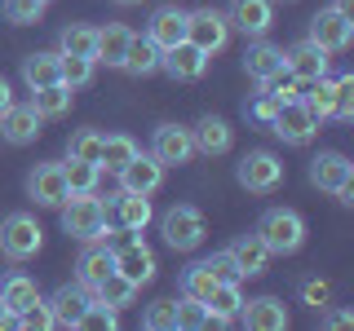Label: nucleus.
<instances>
[{
  "label": "nucleus",
  "mask_w": 354,
  "mask_h": 331,
  "mask_svg": "<svg viewBox=\"0 0 354 331\" xmlns=\"http://www.w3.org/2000/svg\"><path fill=\"white\" fill-rule=\"evenodd\" d=\"M274 110H279V102H274V97H270V93H261V97H257V102H248V106H243V115H248V119H252V124H266V128H270V119H274Z\"/></svg>",
  "instance_id": "48"
},
{
  "label": "nucleus",
  "mask_w": 354,
  "mask_h": 331,
  "mask_svg": "<svg viewBox=\"0 0 354 331\" xmlns=\"http://www.w3.org/2000/svg\"><path fill=\"white\" fill-rule=\"evenodd\" d=\"M71 97H75V88H66V84H44V88H31V110H36L40 119H58L71 110Z\"/></svg>",
  "instance_id": "26"
},
{
  "label": "nucleus",
  "mask_w": 354,
  "mask_h": 331,
  "mask_svg": "<svg viewBox=\"0 0 354 331\" xmlns=\"http://www.w3.org/2000/svg\"><path fill=\"white\" fill-rule=\"evenodd\" d=\"M301 296H306V305L324 309V305H328V283H324V279H306V283H301Z\"/></svg>",
  "instance_id": "49"
},
{
  "label": "nucleus",
  "mask_w": 354,
  "mask_h": 331,
  "mask_svg": "<svg viewBox=\"0 0 354 331\" xmlns=\"http://www.w3.org/2000/svg\"><path fill=\"white\" fill-rule=\"evenodd\" d=\"M62 53H75V58H97V27H84V22H71L62 27Z\"/></svg>",
  "instance_id": "34"
},
{
  "label": "nucleus",
  "mask_w": 354,
  "mask_h": 331,
  "mask_svg": "<svg viewBox=\"0 0 354 331\" xmlns=\"http://www.w3.org/2000/svg\"><path fill=\"white\" fill-rule=\"evenodd\" d=\"M142 327L147 331H173L177 327V301H151L142 309Z\"/></svg>",
  "instance_id": "40"
},
{
  "label": "nucleus",
  "mask_w": 354,
  "mask_h": 331,
  "mask_svg": "<svg viewBox=\"0 0 354 331\" xmlns=\"http://www.w3.org/2000/svg\"><path fill=\"white\" fill-rule=\"evenodd\" d=\"M177 327H186V331L213 327V318H208V305L195 301V296H182V305H177Z\"/></svg>",
  "instance_id": "41"
},
{
  "label": "nucleus",
  "mask_w": 354,
  "mask_h": 331,
  "mask_svg": "<svg viewBox=\"0 0 354 331\" xmlns=\"http://www.w3.org/2000/svg\"><path fill=\"white\" fill-rule=\"evenodd\" d=\"M40 243H44V230L36 225L31 212H9L5 221H0V257L31 261L40 252Z\"/></svg>",
  "instance_id": "3"
},
{
  "label": "nucleus",
  "mask_w": 354,
  "mask_h": 331,
  "mask_svg": "<svg viewBox=\"0 0 354 331\" xmlns=\"http://www.w3.org/2000/svg\"><path fill=\"white\" fill-rule=\"evenodd\" d=\"M106 274H115V248H106V243L93 239V248H84L80 261H75V283H84L88 292H93Z\"/></svg>",
  "instance_id": "19"
},
{
  "label": "nucleus",
  "mask_w": 354,
  "mask_h": 331,
  "mask_svg": "<svg viewBox=\"0 0 354 331\" xmlns=\"http://www.w3.org/2000/svg\"><path fill=\"white\" fill-rule=\"evenodd\" d=\"M261 88L274 97V102H301V80H297V75L288 71V66H279L274 75H266Z\"/></svg>",
  "instance_id": "38"
},
{
  "label": "nucleus",
  "mask_w": 354,
  "mask_h": 331,
  "mask_svg": "<svg viewBox=\"0 0 354 331\" xmlns=\"http://www.w3.org/2000/svg\"><path fill=\"white\" fill-rule=\"evenodd\" d=\"M226 252L235 257V265L243 270V279H252V274H266V265H270V248L257 239V230H252V234H239Z\"/></svg>",
  "instance_id": "23"
},
{
  "label": "nucleus",
  "mask_w": 354,
  "mask_h": 331,
  "mask_svg": "<svg viewBox=\"0 0 354 331\" xmlns=\"http://www.w3.org/2000/svg\"><path fill=\"white\" fill-rule=\"evenodd\" d=\"M191 141H195L199 154H226L230 150V124H226V119H217V115H204L191 128Z\"/></svg>",
  "instance_id": "24"
},
{
  "label": "nucleus",
  "mask_w": 354,
  "mask_h": 331,
  "mask_svg": "<svg viewBox=\"0 0 354 331\" xmlns=\"http://www.w3.org/2000/svg\"><path fill=\"white\" fill-rule=\"evenodd\" d=\"M332 9H337V14H346V18H354V0H332Z\"/></svg>",
  "instance_id": "52"
},
{
  "label": "nucleus",
  "mask_w": 354,
  "mask_h": 331,
  "mask_svg": "<svg viewBox=\"0 0 354 331\" xmlns=\"http://www.w3.org/2000/svg\"><path fill=\"white\" fill-rule=\"evenodd\" d=\"M283 66L297 75V80H319V75H328V49H319L315 40H301V44H292V49L283 53Z\"/></svg>",
  "instance_id": "18"
},
{
  "label": "nucleus",
  "mask_w": 354,
  "mask_h": 331,
  "mask_svg": "<svg viewBox=\"0 0 354 331\" xmlns=\"http://www.w3.org/2000/svg\"><path fill=\"white\" fill-rule=\"evenodd\" d=\"M186 40H191L195 49H204L208 58L221 53V49H226V40H230L226 14H217V9H195V14H186Z\"/></svg>",
  "instance_id": "7"
},
{
  "label": "nucleus",
  "mask_w": 354,
  "mask_h": 331,
  "mask_svg": "<svg viewBox=\"0 0 354 331\" xmlns=\"http://www.w3.org/2000/svg\"><path fill=\"white\" fill-rule=\"evenodd\" d=\"M204 265L213 270V279H217V283H243V270L235 265V257H230V252H213V257H208Z\"/></svg>",
  "instance_id": "44"
},
{
  "label": "nucleus",
  "mask_w": 354,
  "mask_h": 331,
  "mask_svg": "<svg viewBox=\"0 0 354 331\" xmlns=\"http://www.w3.org/2000/svg\"><path fill=\"white\" fill-rule=\"evenodd\" d=\"M147 40L155 49H173V44L186 40V14L182 9H155L147 22Z\"/></svg>",
  "instance_id": "21"
},
{
  "label": "nucleus",
  "mask_w": 354,
  "mask_h": 331,
  "mask_svg": "<svg viewBox=\"0 0 354 331\" xmlns=\"http://www.w3.org/2000/svg\"><path fill=\"white\" fill-rule=\"evenodd\" d=\"M0 9H5V18H9V22L27 27V22H40L44 0H0Z\"/></svg>",
  "instance_id": "43"
},
{
  "label": "nucleus",
  "mask_w": 354,
  "mask_h": 331,
  "mask_svg": "<svg viewBox=\"0 0 354 331\" xmlns=\"http://www.w3.org/2000/svg\"><path fill=\"white\" fill-rule=\"evenodd\" d=\"M18 327H31V331H44V327H53V314H49V305L36 301V305H27L18 314Z\"/></svg>",
  "instance_id": "47"
},
{
  "label": "nucleus",
  "mask_w": 354,
  "mask_h": 331,
  "mask_svg": "<svg viewBox=\"0 0 354 331\" xmlns=\"http://www.w3.org/2000/svg\"><path fill=\"white\" fill-rule=\"evenodd\" d=\"M160 53L164 49H155L147 36H133L129 40V53H124V71L138 75V80H142V75H155V71H160Z\"/></svg>",
  "instance_id": "30"
},
{
  "label": "nucleus",
  "mask_w": 354,
  "mask_h": 331,
  "mask_svg": "<svg viewBox=\"0 0 354 331\" xmlns=\"http://www.w3.org/2000/svg\"><path fill=\"white\" fill-rule=\"evenodd\" d=\"M36 132H40V115L31 106H9L0 115V137L9 146H27V141H36Z\"/></svg>",
  "instance_id": "22"
},
{
  "label": "nucleus",
  "mask_w": 354,
  "mask_h": 331,
  "mask_svg": "<svg viewBox=\"0 0 354 331\" xmlns=\"http://www.w3.org/2000/svg\"><path fill=\"white\" fill-rule=\"evenodd\" d=\"M115 177H120V190H129V194H155V190H160V181H164V163L155 159V154H142L138 150Z\"/></svg>",
  "instance_id": "13"
},
{
  "label": "nucleus",
  "mask_w": 354,
  "mask_h": 331,
  "mask_svg": "<svg viewBox=\"0 0 354 331\" xmlns=\"http://www.w3.org/2000/svg\"><path fill=\"white\" fill-rule=\"evenodd\" d=\"M350 36H354V18L337 14V9H319V14L310 18L306 40H315L319 49H328V53H341V49H350Z\"/></svg>",
  "instance_id": "10"
},
{
  "label": "nucleus",
  "mask_w": 354,
  "mask_h": 331,
  "mask_svg": "<svg viewBox=\"0 0 354 331\" xmlns=\"http://www.w3.org/2000/svg\"><path fill=\"white\" fill-rule=\"evenodd\" d=\"M182 296H195V301H208V292L217 287V279H213V270H208L204 261H195V265H186L182 270Z\"/></svg>",
  "instance_id": "37"
},
{
  "label": "nucleus",
  "mask_w": 354,
  "mask_h": 331,
  "mask_svg": "<svg viewBox=\"0 0 354 331\" xmlns=\"http://www.w3.org/2000/svg\"><path fill=\"white\" fill-rule=\"evenodd\" d=\"M337 102H332V115L337 119H354V75H337Z\"/></svg>",
  "instance_id": "45"
},
{
  "label": "nucleus",
  "mask_w": 354,
  "mask_h": 331,
  "mask_svg": "<svg viewBox=\"0 0 354 331\" xmlns=\"http://www.w3.org/2000/svg\"><path fill=\"white\" fill-rule=\"evenodd\" d=\"M239 323L248 331H283L288 309H283V301H274V296H257V301L239 305Z\"/></svg>",
  "instance_id": "17"
},
{
  "label": "nucleus",
  "mask_w": 354,
  "mask_h": 331,
  "mask_svg": "<svg viewBox=\"0 0 354 331\" xmlns=\"http://www.w3.org/2000/svg\"><path fill=\"white\" fill-rule=\"evenodd\" d=\"M235 177L248 194H270V190H279V181H283V163L274 159L270 150H248L239 159Z\"/></svg>",
  "instance_id": "6"
},
{
  "label": "nucleus",
  "mask_w": 354,
  "mask_h": 331,
  "mask_svg": "<svg viewBox=\"0 0 354 331\" xmlns=\"http://www.w3.org/2000/svg\"><path fill=\"white\" fill-rule=\"evenodd\" d=\"M97 150H102V132H97V128H75L71 141H66V159H88V163H97Z\"/></svg>",
  "instance_id": "39"
},
{
  "label": "nucleus",
  "mask_w": 354,
  "mask_h": 331,
  "mask_svg": "<svg viewBox=\"0 0 354 331\" xmlns=\"http://www.w3.org/2000/svg\"><path fill=\"white\" fill-rule=\"evenodd\" d=\"M22 80H27V88L62 84V53H31V58H22Z\"/></svg>",
  "instance_id": "25"
},
{
  "label": "nucleus",
  "mask_w": 354,
  "mask_h": 331,
  "mask_svg": "<svg viewBox=\"0 0 354 331\" xmlns=\"http://www.w3.org/2000/svg\"><path fill=\"white\" fill-rule=\"evenodd\" d=\"M160 230H164V243H169L173 252H195L199 243H204V217H199V208H191V203L169 208L164 221H160Z\"/></svg>",
  "instance_id": "5"
},
{
  "label": "nucleus",
  "mask_w": 354,
  "mask_h": 331,
  "mask_svg": "<svg viewBox=\"0 0 354 331\" xmlns=\"http://www.w3.org/2000/svg\"><path fill=\"white\" fill-rule=\"evenodd\" d=\"M301 102L315 119H328L332 115V102H337V84L328 80V75H319V80H306L301 84Z\"/></svg>",
  "instance_id": "32"
},
{
  "label": "nucleus",
  "mask_w": 354,
  "mask_h": 331,
  "mask_svg": "<svg viewBox=\"0 0 354 331\" xmlns=\"http://www.w3.org/2000/svg\"><path fill=\"white\" fill-rule=\"evenodd\" d=\"M9 106H14V88H9L5 80H0V115H5Z\"/></svg>",
  "instance_id": "51"
},
{
  "label": "nucleus",
  "mask_w": 354,
  "mask_h": 331,
  "mask_svg": "<svg viewBox=\"0 0 354 331\" xmlns=\"http://www.w3.org/2000/svg\"><path fill=\"white\" fill-rule=\"evenodd\" d=\"M204 66H208V53L195 49L191 40H182V44H173V49L160 53V71H169L173 80H182V84L199 80V75H204Z\"/></svg>",
  "instance_id": "15"
},
{
  "label": "nucleus",
  "mask_w": 354,
  "mask_h": 331,
  "mask_svg": "<svg viewBox=\"0 0 354 331\" xmlns=\"http://www.w3.org/2000/svg\"><path fill=\"white\" fill-rule=\"evenodd\" d=\"M80 327H93V331H115V309H111V305H102V301H93V305L84 309Z\"/></svg>",
  "instance_id": "46"
},
{
  "label": "nucleus",
  "mask_w": 354,
  "mask_h": 331,
  "mask_svg": "<svg viewBox=\"0 0 354 331\" xmlns=\"http://www.w3.org/2000/svg\"><path fill=\"white\" fill-rule=\"evenodd\" d=\"M283 66V49H274V44H248V53H243V71L252 75V80H266V75H274Z\"/></svg>",
  "instance_id": "31"
},
{
  "label": "nucleus",
  "mask_w": 354,
  "mask_h": 331,
  "mask_svg": "<svg viewBox=\"0 0 354 331\" xmlns=\"http://www.w3.org/2000/svg\"><path fill=\"white\" fill-rule=\"evenodd\" d=\"M62 172H66V190H71V194H93L97 190V177H102V168L88 163V159H66Z\"/></svg>",
  "instance_id": "35"
},
{
  "label": "nucleus",
  "mask_w": 354,
  "mask_h": 331,
  "mask_svg": "<svg viewBox=\"0 0 354 331\" xmlns=\"http://www.w3.org/2000/svg\"><path fill=\"white\" fill-rule=\"evenodd\" d=\"M44 305H49V314H53V327H80L84 309L93 305V292H88L84 283H62Z\"/></svg>",
  "instance_id": "11"
},
{
  "label": "nucleus",
  "mask_w": 354,
  "mask_h": 331,
  "mask_svg": "<svg viewBox=\"0 0 354 331\" xmlns=\"http://www.w3.org/2000/svg\"><path fill=\"white\" fill-rule=\"evenodd\" d=\"M257 239L270 248V257L274 252H279V257H292L306 243V221H301V212H292V208H270V212H261V221H257Z\"/></svg>",
  "instance_id": "2"
},
{
  "label": "nucleus",
  "mask_w": 354,
  "mask_h": 331,
  "mask_svg": "<svg viewBox=\"0 0 354 331\" xmlns=\"http://www.w3.org/2000/svg\"><path fill=\"white\" fill-rule=\"evenodd\" d=\"M226 22L239 31V36L261 40L266 31H270V22H274V9H270V0H230Z\"/></svg>",
  "instance_id": "12"
},
{
  "label": "nucleus",
  "mask_w": 354,
  "mask_h": 331,
  "mask_svg": "<svg viewBox=\"0 0 354 331\" xmlns=\"http://www.w3.org/2000/svg\"><path fill=\"white\" fill-rule=\"evenodd\" d=\"M88 80H93V58L62 53V84H66V88H84Z\"/></svg>",
  "instance_id": "42"
},
{
  "label": "nucleus",
  "mask_w": 354,
  "mask_h": 331,
  "mask_svg": "<svg viewBox=\"0 0 354 331\" xmlns=\"http://www.w3.org/2000/svg\"><path fill=\"white\" fill-rule=\"evenodd\" d=\"M27 194L36 199L40 208H58L66 194V172H62V163H36L31 168V177H27Z\"/></svg>",
  "instance_id": "14"
},
{
  "label": "nucleus",
  "mask_w": 354,
  "mask_h": 331,
  "mask_svg": "<svg viewBox=\"0 0 354 331\" xmlns=\"http://www.w3.org/2000/svg\"><path fill=\"white\" fill-rule=\"evenodd\" d=\"M129 40H133V31L124 27V22H111V27H102V31H97V58H93V62H106V66H124Z\"/></svg>",
  "instance_id": "27"
},
{
  "label": "nucleus",
  "mask_w": 354,
  "mask_h": 331,
  "mask_svg": "<svg viewBox=\"0 0 354 331\" xmlns=\"http://www.w3.org/2000/svg\"><path fill=\"white\" fill-rule=\"evenodd\" d=\"M0 327H18V318H14V314H5V305H0Z\"/></svg>",
  "instance_id": "53"
},
{
  "label": "nucleus",
  "mask_w": 354,
  "mask_h": 331,
  "mask_svg": "<svg viewBox=\"0 0 354 331\" xmlns=\"http://www.w3.org/2000/svg\"><path fill=\"white\" fill-rule=\"evenodd\" d=\"M115 274H124L133 287L151 283L155 279V252L142 239H129L124 248H115Z\"/></svg>",
  "instance_id": "16"
},
{
  "label": "nucleus",
  "mask_w": 354,
  "mask_h": 331,
  "mask_svg": "<svg viewBox=\"0 0 354 331\" xmlns=\"http://www.w3.org/2000/svg\"><path fill=\"white\" fill-rule=\"evenodd\" d=\"M310 181H315L319 190L337 194L341 203H354V163L346 154H337V150L315 154V159H310Z\"/></svg>",
  "instance_id": "4"
},
{
  "label": "nucleus",
  "mask_w": 354,
  "mask_h": 331,
  "mask_svg": "<svg viewBox=\"0 0 354 331\" xmlns=\"http://www.w3.org/2000/svg\"><path fill=\"white\" fill-rule=\"evenodd\" d=\"M115 5H138V0H115Z\"/></svg>",
  "instance_id": "54"
},
{
  "label": "nucleus",
  "mask_w": 354,
  "mask_h": 331,
  "mask_svg": "<svg viewBox=\"0 0 354 331\" xmlns=\"http://www.w3.org/2000/svg\"><path fill=\"white\" fill-rule=\"evenodd\" d=\"M208 318H213V327L217 323H235L239 318V305H243V292H239V283H217L213 292H208Z\"/></svg>",
  "instance_id": "28"
},
{
  "label": "nucleus",
  "mask_w": 354,
  "mask_h": 331,
  "mask_svg": "<svg viewBox=\"0 0 354 331\" xmlns=\"http://www.w3.org/2000/svg\"><path fill=\"white\" fill-rule=\"evenodd\" d=\"M151 154L164 163V168H182V163L195 159V141H191V128L182 124H160L151 137Z\"/></svg>",
  "instance_id": "9"
},
{
  "label": "nucleus",
  "mask_w": 354,
  "mask_h": 331,
  "mask_svg": "<svg viewBox=\"0 0 354 331\" xmlns=\"http://www.w3.org/2000/svg\"><path fill=\"white\" fill-rule=\"evenodd\" d=\"M133 292H138V287H133L124 274H106V279L93 287V301H102L111 309H124V305H133Z\"/></svg>",
  "instance_id": "36"
},
{
  "label": "nucleus",
  "mask_w": 354,
  "mask_h": 331,
  "mask_svg": "<svg viewBox=\"0 0 354 331\" xmlns=\"http://www.w3.org/2000/svg\"><path fill=\"white\" fill-rule=\"evenodd\" d=\"M350 323H354L350 309H328V314H324V327H350Z\"/></svg>",
  "instance_id": "50"
},
{
  "label": "nucleus",
  "mask_w": 354,
  "mask_h": 331,
  "mask_svg": "<svg viewBox=\"0 0 354 331\" xmlns=\"http://www.w3.org/2000/svg\"><path fill=\"white\" fill-rule=\"evenodd\" d=\"M44 5H49V0H44Z\"/></svg>",
  "instance_id": "55"
},
{
  "label": "nucleus",
  "mask_w": 354,
  "mask_h": 331,
  "mask_svg": "<svg viewBox=\"0 0 354 331\" xmlns=\"http://www.w3.org/2000/svg\"><path fill=\"white\" fill-rule=\"evenodd\" d=\"M138 154V141L124 137V132H111V137H102V150H97V168L106 172H120L124 163Z\"/></svg>",
  "instance_id": "33"
},
{
  "label": "nucleus",
  "mask_w": 354,
  "mask_h": 331,
  "mask_svg": "<svg viewBox=\"0 0 354 331\" xmlns=\"http://www.w3.org/2000/svg\"><path fill=\"white\" fill-rule=\"evenodd\" d=\"M270 132L283 137L288 146H310V137L319 132V119L306 110V102H279V110L270 119Z\"/></svg>",
  "instance_id": "8"
},
{
  "label": "nucleus",
  "mask_w": 354,
  "mask_h": 331,
  "mask_svg": "<svg viewBox=\"0 0 354 331\" xmlns=\"http://www.w3.org/2000/svg\"><path fill=\"white\" fill-rule=\"evenodd\" d=\"M111 217H115L120 221V225H124L129 230V234H138V230H147L151 225V194H129V190H120L115 194V203H111L106 208V221Z\"/></svg>",
  "instance_id": "20"
},
{
  "label": "nucleus",
  "mask_w": 354,
  "mask_h": 331,
  "mask_svg": "<svg viewBox=\"0 0 354 331\" xmlns=\"http://www.w3.org/2000/svg\"><path fill=\"white\" fill-rule=\"evenodd\" d=\"M40 301V292H36V283L27 279V274H9L5 283H0V305H5V314H22L27 305H36Z\"/></svg>",
  "instance_id": "29"
},
{
  "label": "nucleus",
  "mask_w": 354,
  "mask_h": 331,
  "mask_svg": "<svg viewBox=\"0 0 354 331\" xmlns=\"http://www.w3.org/2000/svg\"><path fill=\"white\" fill-rule=\"evenodd\" d=\"M58 208H62V230L71 239L93 243V239L111 234V221H106V203H102V199H93V194H66Z\"/></svg>",
  "instance_id": "1"
}]
</instances>
